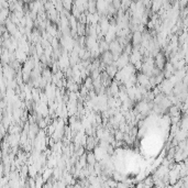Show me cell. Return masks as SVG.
<instances>
[{
    "label": "cell",
    "instance_id": "1",
    "mask_svg": "<svg viewBox=\"0 0 188 188\" xmlns=\"http://www.w3.org/2000/svg\"><path fill=\"white\" fill-rule=\"evenodd\" d=\"M162 5H163V0H153V5H152V10L154 12L160 10L162 8Z\"/></svg>",
    "mask_w": 188,
    "mask_h": 188
}]
</instances>
